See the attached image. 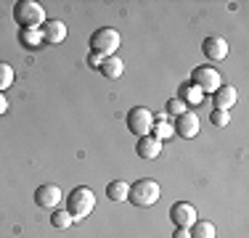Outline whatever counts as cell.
<instances>
[{"label": "cell", "mask_w": 249, "mask_h": 238, "mask_svg": "<svg viewBox=\"0 0 249 238\" xmlns=\"http://www.w3.org/2000/svg\"><path fill=\"white\" fill-rule=\"evenodd\" d=\"M159 196H162V188H159L157 180H151V177H143V180L133 183L130 186V193H127V201L133 206H138V209H149L159 201Z\"/></svg>", "instance_id": "cell-1"}, {"label": "cell", "mask_w": 249, "mask_h": 238, "mask_svg": "<svg viewBox=\"0 0 249 238\" xmlns=\"http://www.w3.org/2000/svg\"><path fill=\"white\" fill-rule=\"evenodd\" d=\"M93 209H96V193H93L90 188L80 186V188H74L72 193L67 196V212L72 214L74 222H77V220L90 217Z\"/></svg>", "instance_id": "cell-2"}, {"label": "cell", "mask_w": 249, "mask_h": 238, "mask_svg": "<svg viewBox=\"0 0 249 238\" xmlns=\"http://www.w3.org/2000/svg\"><path fill=\"white\" fill-rule=\"evenodd\" d=\"M14 19L21 29H40L45 24V11L35 0H19L14 5Z\"/></svg>", "instance_id": "cell-3"}, {"label": "cell", "mask_w": 249, "mask_h": 238, "mask_svg": "<svg viewBox=\"0 0 249 238\" xmlns=\"http://www.w3.org/2000/svg\"><path fill=\"white\" fill-rule=\"evenodd\" d=\"M122 37L114 27H101L90 34V53H96L101 58H109L117 56V48H120Z\"/></svg>", "instance_id": "cell-4"}, {"label": "cell", "mask_w": 249, "mask_h": 238, "mask_svg": "<svg viewBox=\"0 0 249 238\" xmlns=\"http://www.w3.org/2000/svg\"><path fill=\"white\" fill-rule=\"evenodd\" d=\"M127 130L133 135H138V138L151 135V130H154V114H151V109H146V106H135V109H130L127 111Z\"/></svg>", "instance_id": "cell-5"}, {"label": "cell", "mask_w": 249, "mask_h": 238, "mask_svg": "<svg viewBox=\"0 0 249 238\" xmlns=\"http://www.w3.org/2000/svg\"><path fill=\"white\" fill-rule=\"evenodd\" d=\"M191 85L199 87L207 95V93H215L217 87H223V77H220V71L212 67H196L191 74Z\"/></svg>", "instance_id": "cell-6"}, {"label": "cell", "mask_w": 249, "mask_h": 238, "mask_svg": "<svg viewBox=\"0 0 249 238\" xmlns=\"http://www.w3.org/2000/svg\"><path fill=\"white\" fill-rule=\"evenodd\" d=\"M61 201H64V193H61V188L53 186V183H45V186H40L35 190V204L43 206V209H56Z\"/></svg>", "instance_id": "cell-7"}, {"label": "cell", "mask_w": 249, "mask_h": 238, "mask_svg": "<svg viewBox=\"0 0 249 238\" xmlns=\"http://www.w3.org/2000/svg\"><path fill=\"white\" fill-rule=\"evenodd\" d=\"M170 220L175 222V228H191L199 220L196 206L188 204V201H178V204H173V209H170Z\"/></svg>", "instance_id": "cell-8"}, {"label": "cell", "mask_w": 249, "mask_h": 238, "mask_svg": "<svg viewBox=\"0 0 249 238\" xmlns=\"http://www.w3.org/2000/svg\"><path fill=\"white\" fill-rule=\"evenodd\" d=\"M40 37H43V43L48 45H58L67 40V24L58 21V19H45V24L40 27Z\"/></svg>", "instance_id": "cell-9"}, {"label": "cell", "mask_w": 249, "mask_h": 238, "mask_svg": "<svg viewBox=\"0 0 249 238\" xmlns=\"http://www.w3.org/2000/svg\"><path fill=\"white\" fill-rule=\"evenodd\" d=\"M173 130H175L178 135H180V138H186V140L196 138V135H199V117L194 114L191 109H188L186 114L178 117V122L173 124Z\"/></svg>", "instance_id": "cell-10"}, {"label": "cell", "mask_w": 249, "mask_h": 238, "mask_svg": "<svg viewBox=\"0 0 249 238\" xmlns=\"http://www.w3.org/2000/svg\"><path fill=\"white\" fill-rule=\"evenodd\" d=\"M201 53H204L210 61H223V58L228 56V43H225L223 37H217V34H212V37H207L204 43H201Z\"/></svg>", "instance_id": "cell-11"}, {"label": "cell", "mask_w": 249, "mask_h": 238, "mask_svg": "<svg viewBox=\"0 0 249 238\" xmlns=\"http://www.w3.org/2000/svg\"><path fill=\"white\" fill-rule=\"evenodd\" d=\"M236 101H239V93H236V87H231V85H223V87H217V90L212 93V106H215L217 111H231Z\"/></svg>", "instance_id": "cell-12"}, {"label": "cell", "mask_w": 249, "mask_h": 238, "mask_svg": "<svg viewBox=\"0 0 249 238\" xmlns=\"http://www.w3.org/2000/svg\"><path fill=\"white\" fill-rule=\"evenodd\" d=\"M135 151H138L141 159H157L162 153V140H157L154 135H143V138H138Z\"/></svg>", "instance_id": "cell-13"}, {"label": "cell", "mask_w": 249, "mask_h": 238, "mask_svg": "<svg viewBox=\"0 0 249 238\" xmlns=\"http://www.w3.org/2000/svg\"><path fill=\"white\" fill-rule=\"evenodd\" d=\"M98 71L106 77V80H120V77L124 74V61H122L120 56H109V58H104V61H101Z\"/></svg>", "instance_id": "cell-14"}, {"label": "cell", "mask_w": 249, "mask_h": 238, "mask_svg": "<svg viewBox=\"0 0 249 238\" xmlns=\"http://www.w3.org/2000/svg\"><path fill=\"white\" fill-rule=\"evenodd\" d=\"M178 98H180L186 106H199L201 101H204V93H201L199 87H194L191 82H186V85L180 87V95H178Z\"/></svg>", "instance_id": "cell-15"}, {"label": "cell", "mask_w": 249, "mask_h": 238, "mask_svg": "<svg viewBox=\"0 0 249 238\" xmlns=\"http://www.w3.org/2000/svg\"><path fill=\"white\" fill-rule=\"evenodd\" d=\"M188 233H191V238H215L217 230L210 220H196V222L188 228Z\"/></svg>", "instance_id": "cell-16"}, {"label": "cell", "mask_w": 249, "mask_h": 238, "mask_svg": "<svg viewBox=\"0 0 249 238\" xmlns=\"http://www.w3.org/2000/svg\"><path fill=\"white\" fill-rule=\"evenodd\" d=\"M127 193H130V186L124 180H114L106 186V196H109L111 201H127Z\"/></svg>", "instance_id": "cell-17"}, {"label": "cell", "mask_w": 249, "mask_h": 238, "mask_svg": "<svg viewBox=\"0 0 249 238\" xmlns=\"http://www.w3.org/2000/svg\"><path fill=\"white\" fill-rule=\"evenodd\" d=\"M19 40H21V45H24V48H29V51H37V48L43 45L40 29H21V32H19Z\"/></svg>", "instance_id": "cell-18"}, {"label": "cell", "mask_w": 249, "mask_h": 238, "mask_svg": "<svg viewBox=\"0 0 249 238\" xmlns=\"http://www.w3.org/2000/svg\"><path fill=\"white\" fill-rule=\"evenodd\" d=\"M14 80H16L14 67H11V64H5V61H0V93L8 90V87L14 85Z\"/></svg>", "instance_id": "cell-19"}, {"label": "cell", "mask_w": 249, "mask_h": 238, "mask_svg": "<svg viewBox=\"0 0 249 238\" xmlns=\"http://www.w3.org/2000/svg\"><path fill=\"white\" fill-rule=\"evenodd\" d=\"M72 222H74V220H72V214H69L67 209H56L51 214V225H53V228H58V230H67Z\"/></svg>", "instance_id": "cell-20"}, {"label": "cell", "mask_w": 249, "mask_h": 238, "mask_svg": "<svg viewBox=\"0 0 249 238\" xmlns=\"http://www.w3.org/2000/svg\"><path fill=\"white\" fill-rule=\"evenodd\" d=\"M151 133H154V138H157V140H164V138H173L175 130H173V124H167V122H157Z\"/></svg>", "instance_id": "cell-21"}, {"label": "cell", "mask_w": 249, "mask_h": 238, "mask_svg": "<svg viewBox=\"0 0 249 238\" xmlns=\"http://www.w3.org/2000/svg\"><path fill=\"white\" fill-rule=\"evenodd\" d=\"M210 122L215 124V127H228L231 124V111H210Z\"/></svg>", "instance_id": "cell-22"}, {"label": "cell", "mask_w": 249, "mask_h": 238, "mask_svg": "<svg viewBox=\"0 0 249 238\" xmlns=\"http://www.w3.org/2000/svg\"><path fill=\"white\" fill-rule=\"evenodd\" d=\"M167 111H170V114H175V117H180V114H186V111H188V106L183 103L180 98H170L167 101Z\"/></svg>", "instance_id": "cell-23"}, {"label": "cell", "mask_w": 249, "mask_h": 238, "mask_svg": "<svg viewBox=\"0 0 249 238\" xmlns=\"http://www.w3.org/2000/svg\"><path fill=\"white\" fill-rule=\"evenodd\" d=\"M101 61H104V58L96 56V53H90V58H88V64H90L93 69H98V67H101Z\"/></svg>", "instance_id": "cell-24"}, {"label": "cell", "mask_w": 249, "mask_h": 238, "mask_svg": "<svg viewBox=\"0 0 249 238\" xmlns=\"http://www.w3.org/2000/svg\"><path fill=\"white\" fill-rule=\"evenodd\" d=\"M173 238H191V233H188V228H175Z\"/></svg>", "instance_id": "cell-25"}, {"label": "cell", "mask_w": 249, "mask_h": 238, "mask_svg": "<svg viewBox=\"0 0 249 238\" xmlns=\"http://www.w3.org/2000/svg\"><path fill=\"white\" fill-rule=\"evenodd\" d=\"M5 111H8V98H5L3 93H0V117H3Z\"/></svg>", "instance_id": "cell-26"}]
</instances>
